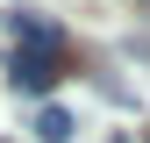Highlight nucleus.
I'll use <instances>...</instances> for the list:
<instances>
[{
  "label": "nucleus",
  "instance_id": "nucleus-1",
  "mask_svg": "<svg viewBox=\"0 0 150 143\" xmlns=\"http://www.w3.org/2000/svg\"><path fill=\"white\" fill-rule=\"evenodd\" d=\"M7 79L22 86V93H50V86L64 79V50H14V57H7Z\"/></svg>",
  "mask_w": 150,
  "mask_h": 143
},
{
  "label": "nucleus",
  "instance_id": "nucleus-2",
  "mask_svg": "<svg viewBox=\"0 0 150 143\" xmlns=\"http://www.w3.org/2000/svg\"><path fill=\"white\" fill-rule=\"evenodd\" d=\"M7 36H14V50H64V29L50 14H29V7L7 14Z\"/></svg>",
  "mask_w": 150,
  "mask_h": 143
},
{
  "label": "nucleus",
  "instance_id": "nucleus-3",
  "mask_svg": "<svg viewBox=\"0 0 150 143\" xmlns=\"http://www.w3.org/2000/svg\"><path fill=\"white\" fill-rule=\"evenodd\" d=\"M71 129H79V122H71V107H57V100L36 115V143H71Z\"/></svg>",
  "mask_w": 150,
  "mask_h": 143
},
{
  "label": "nucleus",
  "instance_id": "nucleus-4",
  "mask_svg": "<svg viewBox=\"0 0 150 143\" xmlns=\"http://www.w3.org/2000/svg\"><path fill=\"white\" fill-rule=\"evenodd\" d=\"M136 7H143V14H150V0H136Z\"/></svg>",
  "mask_w": 150,
  "mask_h": 143
}]
</instances>
